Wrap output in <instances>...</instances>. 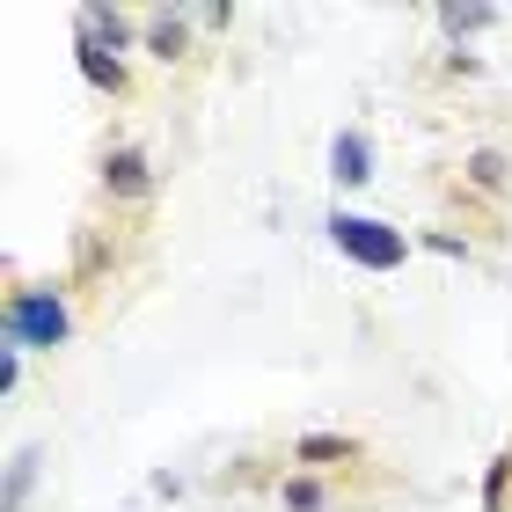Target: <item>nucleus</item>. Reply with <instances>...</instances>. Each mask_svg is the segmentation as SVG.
Masks as SVG:
<instances>
[{"label":"nucleus","mask_w":512,"mask_h":512,"mask_svg":"<svg viewBox=\"0 0 512 512\" xmlns=\"http://www.w3.org/2000/svg\"><path fill=\"white\" fill-rule=\"evenodd\" d=\"M8 344H15V352H30V344H37V352H52V344H66V300L59 293H15L8 300Z\"/></svg>","instance_id":"1"},{"label":"nucleus","mask_w":512,"mask_h":512,"mask_svg":"<svg viewBox=\"0 0 512 512\" xmlns=\"http://www.w3.org/2000/svg\"><path fill=\"white\" fill-rule=\"evenodd\" d=\"M330 235H337V249L352 256V264H366V271H395V264H403V235L381 227V220H366V213H337Z\"/></svg>","instance_id":"2"},{"label":"nucleus","mask_w":512,"mask_h":512,"mask_svg":"<svg viewBox=\"0 0 512 512\" xmlns=\"http://www.w3.org/2000/svg\"><path fill=\"white\" fill-rule=\"evenodd\" d=\"M103 191H110V198H125V205H139V198L154 191V169H147V154H139V147H118V154L103 161Z\"/></svg>","instance_id":"3"},{"label":"nucleus","mask_w":512,"mask_h":512,"mask_svg":"<svg viewBox=\"0 0 512 512\" xmlns=\"http://www.w3.org/2000/svg\"><path fill=\"white\" fill-rule=\"evenodd\" d=\"M330 176L344 183V191L374 176V169H366V139H359V132H337V147H330Z\"/></svg>","instance_id":"4"},{"label":"nucleus","mask_w":512,"mask_h":512,"mask_svg":"<svg viewBox=\"0 0 512 512\" xmlns=\"http://www.w3.org/2000/svg\"><path fill=\"white\" fill-rule=\"evenodd\" d=\"M293 454L308 461V469H337V461H352V439H337V432H308Z\"/></svg>","instance_id":"5"},{"label":"nucleus","mask_w":512,"mask_h":512,"mask_svg":"<svg viewBox=\"0 0 512 512\" xmlns=\"http://www.w3.org/2000/svg\"><path fill=\"white\" fill-rule=\"evenodd\" d=\"M81 74H88V81H96V88H110V96H118V88H125V66H118V59H110V52H103V44H96V37H81Z\"/></svg>","instance_id":"6"},{"label":"nucleus","mask_w":512,"mask_h":512,"mask_svg":"<svg viewBox=\"0 0 512 512\" xmlns=\"http://www.w3.org/2000/svg\"><path fill=\"white\" fill-rule=\"evenodd\" d=\"M183 22L191 15H147V52L154 59H183Z\"/></svg>","instance_id":"7"},{"label":"nucleus","mask_w":512,"mask_h":512,"mask_svg":"<svg viewBox=\"0 0 512 512\" xmlns=\"http://www.w3.org/2000/svg\"><path fill=\"white\" fill-rule=\"evenodd\" d=\"M469 183H476V191H505V154H476L469 161Z\"/></svg>","instance_id":"8"},{"label":"nucleus","mask_w":512,"mask_h":512,"mask_svg":"<svg viewBox=\"0 0 512 512\" xmlns=\"http://www.w3.org/2000/svg\"><path fill=\"white\" fill-rule=\"evenodd\" d=\"M439 22L461 37V30H483V22H491V8H439Z\"/></svg>","instance_id":"9"},{"label":"nucleus","mask_w":512,"mask_h":512,"mask_svg":"<svg viewBox=\"0 0 512 512\" xmlns=\"http://www.w3.org/2000/svg\"><path fill=\"white\" fill-rule=\"evenodd\" d=\"M286 505H293V512H315L322 491H315V483H286Z\"/></svg>","instance_id":"10"},{"label":"nucleus","mask_w":512,"mask_h":512,"mask_svg":"<svg viewBox=\"0 0 512 512\" xmlns=\"http://www.w3.org/2000/svg\"><path fill=\"white\" fill-rule=\"evenodd\" d=\"M22 491H30V454H15V476H8V505H15Z\"/></svg>","instance_id":"11"}]
</instances>
